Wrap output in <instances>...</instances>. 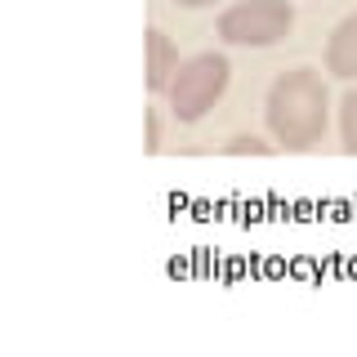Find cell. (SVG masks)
<instances>
[{
	"mask_svg": "<svg viewBox=\"0 0 357 357\" xmlns=\"http://www.w3.org/2000/svg\"><path fill=\"white\" fill-rule=\"evenodd\" d=\"M264 121L286 152L317 148L321 134H326V121H331V98H326L321 76L312 67L282 72L264 98Z\"/></svg>",
	"mask_w": 357,
	"mask_h": 357,
	"instance_id": "cell-1",
	"label": "cell"
},
{
	"mask_svg": "<svg viewBox=\"0 0 357 357\" xmlns=\"http://www.w3.org/2000/svg\"><path fill=\"white\" fill-rule=\"evenodd\" d=\"M228 76H232V63L223 59V54H215V50L192 54L188 63H178L174 81H170V89H165V98H170V116L178 121V126H197V121L223 98Z\"/></svg>",
	"mask_w": 357,
	"mask_h": 357,
	"instance_id": "cell-2",
	"label": "cell"
},
{
	"mask_svg": "<svg viewBox=\"0 0 357 357\" xmlns=\"http://www.w3.org/2000/svg\"><path fill=\"white\" fill-rule=\"evenodd\" d=\"M295 27V5L290 0H237L228 5L215 22L219 40L228 45H245V50H268L282 45Z\"/></svg>",
	"mask_w": 357,
	"mask_h": 357,
	"instance_id": "cell-3",
	"label": "cell"
},
{
	"mask_svg": "<svg viewBox=\"0 0 357 357\" xmlns=\"http://www.w3.org/2000/svg\"><path fill=\"white\" fill-rule=\"evenodd\" d=\"M178 72V50L174 40L165 36L161 27L148 31V67H143V81H148V94H165Z\"/></svg>",
	"mask_w": 357,
	"mask_h": 357,
	"instance_id": "cell-4",
	"label": "cell"
},
{
	"mask_svg": "<svg viewBox=\"0 0 357 357\" xmlns=\"http://www.w3.org/2000/svg\"><path fill=\"white\" fill-rule=\"evenodd\" d=\"M326 72L340 81H357V14H349L326 40Z\"/></svg>",
	"mask_w": 357,
	"mask_h": 357,
	"instance_id": "cell-5",
	"label": "cell"
},
{
	"mask_svg": "<svg viewBox=\"0 0 357 357\" xmlns=\"http://www.w3.org/2000/svg\"><path fill=\"white\" fill-rule=\"evenodd\" d=\"M340 139H344V152L357 156V89H349L340 103Z\"/></svg>",
	"mask_w": 357,
	"mask_h": 357,
	"instance_id": "cell-6",
	"label": "cell"
},
{
	"mask_svg": "<svg viewBox=\"0 0 357 357\" xmlns=\"http://www.w3.org/2000/svg\"><path fill=\"white\" fill-rule=\"evenodd\" d=\"M223 152H228V156H245V152H250V156H268L273 148H268V143H259L255 134H237V139H232Z\"/></svg>",
	"mask_w": 357,
	"mask_h": 357,
	"instance_id": "cell-7",
	"label": "cell"
},
{
	"mask_svg": "<svg viewBox=\"0 0 357 357\" xmlns=\"http://www.w3.org/2000/svg\"><path fill=\"white\" fill-rule=\"evenodd\" d=\"M143 134H148V143H143L148 152L161 148V121H156V112H152V107H148V126H143Z\"/></svg>",
	"mask_w": 357,
	"mask_h": 357,
	"instance_id": "cell-8",
	"label": "cell"
},
{
	"mask_svg": "<svg viewBox=\"0 0 357 357\" xmlns=\"http://www.w3.org/2000/svg\"><path fill=\"white\" fill-rule=\"evenodd\" d=\"M174 5H183V9H206V5H219V0H174Z\"/></svg>",
	"mask_w": 357,
	"mask_h": 357,
	"instance_id": "cell-9",
	"label": "cell"
}]
</instances>
